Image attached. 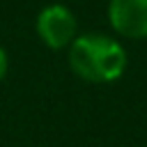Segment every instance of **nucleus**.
Masks as SVG:
<instances>
[{
	"label": "nucleus",
	"instance_id": "2",
	"mask_svg": "<svg viewBox=\"0 0 147 147\" xmlns=\"http://www.w3.org/2000/svg\"><path fill=\"white\" fill-rule=\"evenodd\" d=\"M37 37L51 51H64L78 37V21L74 11L62 2H51L39 9L34 21Z\"/></svg>",
	"mask_w": 147,
	"mask_h": 147
},
{
	"label": "nucleus",
	"instance_id": "4",
	"mask_svg": "<svg viewBox=\"0 0 147 147\" xmlns=\"http://www.w3.org/2000/svg\"><path fill=\"white\" fill-rule=\"evenodd\" d=\"M7 74H9V55H7V51L0 46V83L7 78Z\"/></svg>",
	"mask_w": 147,
	"mask_h": 147
},
{
	"label": "nucleus",
	"instance_id": "1",
	"mask_svg": "<svg viewBox=\"0 0 147 147\" xmlns=\"http://www.w3.org/2000/svg\"><path fill=\"white\" fill-rule=\"evenodd\" d=\"M71 71L85 83H115L124 76L129 55L124 46L108 34H78L67 48Z\"/></svg>",
	"mask_w": 147,
	"mask_h": 147
},
{
	"label": "nucleus",
	"instance_id": "3",
	"mask_svg": "<svg viewBox=\"0 0 147 147\" xmlns=\"http://www.w3.org/2000/svg\"><path fill=\"white\" fill-rule=\"evenodd\" d=\"M108 23L126 39H147V0H108Z\"/></svg>",
	"mask_w": 147,
	"mask_h": 147
}]
</instances>
